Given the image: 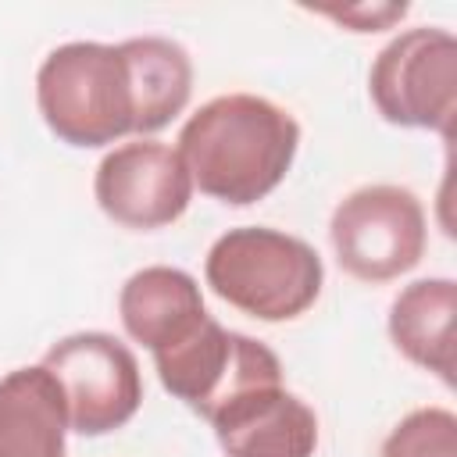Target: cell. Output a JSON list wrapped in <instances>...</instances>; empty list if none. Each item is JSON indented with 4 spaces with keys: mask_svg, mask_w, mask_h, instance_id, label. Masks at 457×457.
Wrapping results in <instances>:
<instances>
[{
    "mask_svg": "<svg viewBox=\"0 0 457 457\" xmlns=\"http://www.w3.org/2000/svg\"><path fill=\"white\" fill-rule=\"evenodd\" d=\"M296 146L300 125L286 107L257 93H225L189 114L175 150L200 193L246 207L286 179Z\"/></svg>",
    "mask_w": 457,
    "mask_h": 457,
    "instance_id": "cell-1",
    "label": "cell"
},
{
    "mask_svg": "<svg viewBox=\"0 0 457 457\" xmlns=\"http://www.w3.org/2000/svg\"><path fill=\"white\" fill-rule=\"evenodd\" d=\"M204 278L228 307L257 321H289L318 300L325 264L300 236L239 225L211 243Z\"/></svg>",
    "mask_w": 457,
    "mask_h": 457,
    "instance_id": "cell-2",
    "label": "cell"
},
{
    "mask_svg": "<svg viewBox=\"0 0 457 457\" xmlns=\"http://www.w3.org/2000/svg\"><path fill=\"white\" fill-rule=\"evenodd\" d=\"M36 104L46 129L68 146H107L136 129L132 79L118 43L54 46L36 71Z\"/></svg>",
    "mask_w": 457,
    "mask_h": 457,
    "instance_id": "cell-3",
    "label": "cell"
},
{
    "mask_svg": "<svg viewBox=\"0 0 457 457\" xmlns=\"http://www.w3.org/2000/svg\"><path fill=\"white\" fill-rule=\"evenodd\" d=\"M368 93L389 125L450 136L457 114L453 32L421 25L393 36L368 71Z\"/></svg>",
    "mask_w": 457,
    "mask_h": 457,
    "instance_id": "cell-4",
    "label": "cell"
},
{
    "mask_svg": "<svg viewBox=\"0 0 457 457\" xmlns=\"http://www.w3.org/2000/svg\"><path fill=\"white\" fill-rule=\"evenodd\" d=\"M328 239L346 275L371 286L393 282L425 253V207L403 186H361L336 204Z\"/></svg>",
    "mask_w": 457,
    "mask_h": 457,
    "instance_id": "cell-5",
    "label": "cell"
},
{
    "mask_svg": "<svg viewBox=\"0 0 457 457\" xmlns=\"http://www.w3.org/2000/svg\"><path fill=\"white\" fill-rule=\"evenodd\" d=\"M39 364L64 396L68 432L107 436L129 425L143 403L139 361L111 332H71L57 339Z\"/></svg>",
    "mask_w": 457,
    "mask_h": 457,
    "instance_id": "cell-6",
    "label": "cell"
},
{
    "mask_svg": "<svg viewBox=\"0 0 457 457\" xmlns=\"http://www.w3.org/2000/svg\"><path fill=\"white\" fill-rule=\"evenodd\" d=\"M154 368L161 386L204 421H211L228 400L250 389L282 386L278 357L261 339L232 332L211 314L186 343L171 346L168 353H157Z\"/></svg>",
    "mask_w": 457,
    "mask_h": 457,
    "instance_id": "cell-7",
    "label": "cell"
},
{
    "mask_svg": "<svg viewBox=\"0 0 457 457\" xmlns=\"http://www.w3.org/2000/svg\"><path fill=\"white\" fill-rule=\"evenodd\" d=\"M100 211L125 228H164L179 221L193 200V179L175 146L136 139L114 146L93 179Z\"/></svg>",
    "mask_w": 457,
    "mask_h": 457,
    "instance_id": "cell-8",
    "label": "cell"
},
{
    "mask_svg": "<svg viewBox=\"0 0 457 457\" xmlns=\"http://www.w3.org/2000/svg\"><path fill=\"white\" fill-rule=\"evenodd\" d=\"M225 457H314L318 414L286 386H261L211 418Z\"/></svg>",
    "mask_w": 457,
    "mask_h": 457,
    "instance_id": "cell-9",
    "label": "cell"
},
{
    "mask_svg": "<svg viewBox=\"0 0 457 457\" xmlns=\"http://www.w3.org/2000/svg\"><path fill=\"white\" fill-rule=\"evenodd\" d=\"M118 314L125 332L150 350V357L168 353L186 343L207 318L200 282L171 264H150L125 278L118 293Z\"/></svg>",
    "mask_w": 457,
    "mask_h": 457,
    "instance_id": "cell-10",
    "label": "cell"
},
{
    "mask_svg": "<svg viewBox=\"0 0 457 457\" xmlns=\"http://www.w3.org/2000/svg\"><path fill=\"white\" fill-rule=\"evenodd\" d=\"M68 414L54 375L43 364L0 378V457H68Z\"/></svg>",
    "mask_w": 457,
    "mask_h": 457,
    "instance_id": "cell-11",
    "label": "cell"
},
{
    "mask_svg": "<svg viewBox=\"0 0 457 457\" xmlns=\"http://www.w3.org/2000/svg\"><path fill=\"white\" fill-rule=\"evenodd\" d=\"M453 318L457 282L418 278L403 286L389 307V339L418 368L432 371L443 386H453Z\"/></svg>",
    "mask_w": 457,
    "mask_h": 457,
    "instance_id": "cell-12",
    "label": "cell"
},
{
    "mask_svg": "<svg viewBox=\"0 0 457 457\" xmlns=\"http://www.w3.org/2000/svg\"><path fill=\"white\" fill-rule=\"evenodd\" d=\"M118 46L125 54L132 79V104H136L132 136L146 139L186 111L193 93V61L175 39L164 36H136Z\"/></svg>",
    "mask_w": 457,
    "mask_h": 457,
    "instance_id": "cell-13",
    "label": "cell"
},
{
    "mask_svg": "<svg viewBox=\"0 0 457 457\" xmlns=\"http://www.w3.org/2000/svg\"><path fill=\"white\" fill-rule=\"evenodd\" d=\"M382 457H457V414L446 407H418L393 425Z\"/></svg>",
    "mask_w": 457,
    "mask_h": 457,
    "instance_id": "cell-14",
    "label": "cell"
},
{
    "mask_svg": "<svg viewBox=\"0 0 457 457\" xmlns=\"http://www.w3.org/2000/svg\"><path fill=\"white\" fill-rule=\"evenodd\" d=\"M318 14H328L332 21L346 25L350 32H382L396 18L407 14V4H357V7H321Z\"/></svg>",
    "mask_w": 457,
    "mask_h": 457,
    "instance_id": "cell-15",
    "label": "cell"
}]
</instances>
